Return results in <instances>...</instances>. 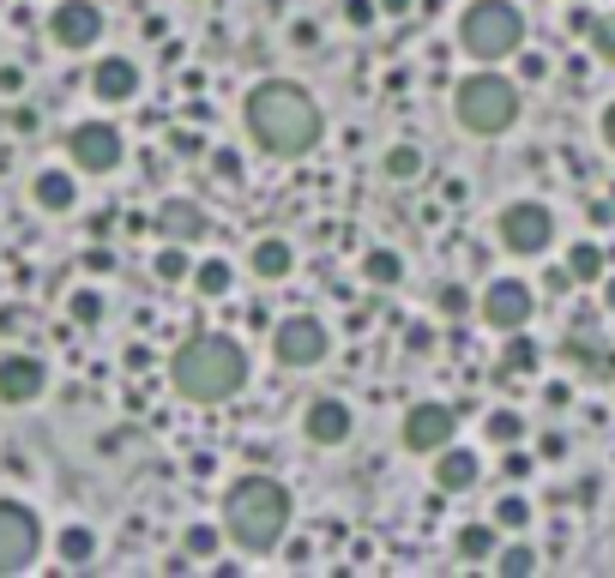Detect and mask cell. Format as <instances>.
Masks as SVG:
<instances>
[{"instance_id": "cell-31", "label": "cell", "mask_w": 615, "mask_h": 578, "mask_svg": "<svg viewBox=\"0 0 615 578\" xmlns=\"http://www.w3.org/2000/svg\"><path fill=\"white\" fill-rule=\"evenodd\" d=\"M66 313H73V325H103V296L97 290H73Z\"/></svg>"}, {"instance_id": "cell-36", "label": "cell", "mask_w": 615, "mask_h": 578, "mask_svg": "<svg viewBox=\"0 0 615 578\" xmlns=\"http://www.w3.org/2000/svg\"><path fill=\"white\" fill-rule=\"evenodd\" d=\"M519 78H525V85L550 78V61H543V54H531V49H519Z\"/></svg>"}, {"instance_id": "cell-39", "label": "cell", "mask_w": 615, "mask_h": 578, "mask_svg": "<svg viewBox=\"0 0 615 578\" xmlns=\"http://www.w3.org/2000/svg\"><path fill=\"white\" fill-rule=\"evenodd\" d=\"M0 90H7V97H13V90H25V73H19V66H0Z\"/></svg>"}, {"instance_id": "cell-25", "label": "cell", "mask_w": 615, "mask_h": 578, "mask_svg": "<svg viewBox=\"0 0 615 578\" xmlns=\"http://www.w3.org/2000/svg\"><path fill=\"white\" fill-rule=\"evenodd\" d=\"M230 283H236V271H230V259H206V266L194 271V290L206 302H223L230 296Z\"/></svg>"}, {"instance_id": "cell-10", "label": "cell", "mask_w": 615, "mask_h": 578, "mask_svg": "<svg viewBox=\"0 0 615 578\" xmlns=\"http://www.w3.org/2000/svg\"><path fill=\"white\" fill-rule=\"evenodd\" d=\"M531 313H537V290L525 278H495L483 290V320L495 332H519V325H531Z\"/></svg>"}, {"instance_id": "cell-8", "label": "cell", "mask_w": 615, "mask_h": 578, "mask_svg": "<svg viewBox=\"0 0 615 578\" xmlns=\"http://www.w3.org/2000/svg\"><path fill=\"white\" fill-rule=\"evenodd\" d=\"M37 549H42L37 513L19 506V501H0V573H25V566H37Z\"/></svg>"}, {"instance_id": "cell-3", "label": "cell", "mask_w": 615, "mask_h": 578, "mask_svg": "<svg viewBox=\"0 0 615 578\" xmlns=\"http://www.w3.org/2000/svg\"><path fill=\"white\" fill-rule=\"evenodd\" d=\"M170 380H175V392L194 398V404H223V398H236L242 385H248V349H242L230 332H199V337H187V344L175 349Z\"/></svg>"}, {"instance_id": "cell-17", "label": "cell", "mask_w": 615, "mask_h": 578, "mask_svg": "<svg viewBox=\"0 0 615 578\" xmlns=\"http://www.w3.org/2000/svg\"><path fill=\"white\" fill-rule=\"evenodd\" d=\"M158 235L163 242L194 247L199 235H206V211H199V199H163L158 206Z\"/></svg>"}, {"instance_id": "cell-23", "label": "cell", "mask_w": 615, "mask_h": 578, "mask_svg": "<svg viewBox=\"0 0 615 578\" xmlns=\"http://www.w3.org/2000/svg\"><path fill=\"white\" fill-rule=\"evenodd\" d=\"M362 278L380 283V290H393V283L405 278V259H398L393 247H368V254H362Z\"/></svg>"}, {"instance_id": "cell-40", "label": "cell", "mask_w": 615, "mask_h": 578, "mask_svg": "<svg viewBox=\"0 0 615 578\" xmlns=\"http://www.w3.org/2000/svg\"><path fill=\"white\" fill-rule=\"evenodd\" d=\"M405 344H410V349H429V344H434V332H429V325H410Z\"/></svg>"}, {"instance_id": "cell-7", "label": "cell", "mask_w": 615, "mask_h": 578, "mask_svg": "<svg viewBox=\"0 0 615 578\" xmlns=\"http://www.w3.org/2000/svg\"><path fill=\"white\" fill-rule=\"evenodd\" d=\"M555 242V218L550 206H537V199H513L507 211H501V247L519 259H537V254H550Z\"/></svg>"}, {"instance_id": "cell-41", "label": "cell", "mask_w": 615, "mask_h": 578, "mask_svg": "<svg viewBox=\"0 0 615 578\" xmlns=\"http://www.w3.org/2000/svg\"><path fill=\"white\" fill-rule=\"evenodd\" d=\"M525 470H531V458H525V452H513V446H507V476H513V482H519Z\"/></svg>"}, {"instance_id": "cell-26", "label": "cell", "mask_w": 615, "mask_h": 578, "mask_svg": "<svg viewBox=\"0 0 615 578\" xmlns=\"http://www.w3.org/2000/svg\"><path fill=\"white\" fill-rule=\"evenodd\" d=\"M218 549H223V530L218 525H187V537H182L187 561H218Z\"/></svg>"}, {"instance_id": "cell-24", "label": "cell", "mask_w": 615, "mask_h": 578, "mask_svg": "<svg viewBox=\"0 0 615 578\" xmlns=\"http://www.w3.org/2000/svg\"><path fill=\"white\" fill-rule=\"evenodd\" d=\"M495 549H501V525H465L458 530V554H465V561H495Z\"/></svg>"}, {"instance_id": "cell-27", "label": "cell", "mask_w": 615, "mask_h": 578, "mask_svg": "<svg viewBox=\"0 0 615 578\" xmlns=\"http://www.w3.org/2000/svg\"><path fill=\"white\" fill-rule=\"evenodd\" d=\"M380 169H386V181H417L422 175V151L417 145H393V151L380 157Z\"/></svg>"}, {"instance_id": "cell-35", "label": "cell", "mask_w": 615, "mask_h": 578, "mask_svg": "<svg viewBox=\"0 0 615 578\" xmlns=\"http://www.w3.org/2000/svg\"><path fill=\"white\" fill-rule=\"evenodd\" d=\"M344 19H350L356 30H368L380 19V7H374V0H344Z\"/></svg>"}, {"instance_id": "cell-18", "label": "cell", "mask_w": 615, "mask_h": 578, "mask_svg": "<svg viewBox=\"0 0 615 578\" xmlns=\"http://www.w3.org/2000/svg\"><path fill=\"white\" fill-rule=\"evenodd\" d=\"M30 199H37L42 211H73V199H79V181L66 175V169H42V175L30 181Z\"/></svg>"}, {"instance_id": "cell-15", "label": "cell", "mask_w": 615, "mask_h": 578, "mask_svg": "<svg viewBox=\"0 0 615 578\" xmlns=\"http://www.w3.org/2000/svg\"><path fill=\"white\" fill-rule=\"evenodd\" d=\"M477 476H483L477 452L453 446V440H446V446L434 452V489H441V494H465V489H477Z\"/></svg>"}, {"instance_id": "cell-6", "label": "cell", "mask_w": 615, "mask_h": 578, "mask_svg": "<svg viewBox=\"0 0 615 578\" xmlns=\"http://www.w3.org/2000/svg\"><path fill=\"white\" fill-rule=\"evenodd\" d=\"M327 349H332V337H327V325H320L315 313H290V320H278V332H272V361L278 368H320Z\"/></svg>"}, {"instance_id": "cell-33", "label": "cell", "mask_w": 615, "mask_h": 578, "mask_svg": "<svg viewBox=\"0 0 615 578\" xmlns=\"http://www.w3.org/2000/svg\"><path fill=\"white\" fill-rule=\"evenodd\" d=\"M531 566H537V554L525 549V542H507V549H495V573L519 578V573H531Z\"/></svg>"}, {"instance_id": "cell-22", "label": "cell", "mask_w": 615, "mask_h": 578, "mask_svg": "<svg viewBox=\"0 0 615 578\" xmlns=\"http://www.w3.org/2000/svg\"><path fill=\"white\" fill-rule=\"evenodd\" d=\"M54 554H61V566H85L97 554V530L91 525H66L61 537H54Z\"/></svg>"}, {"instance_id": "cell-38", "label": "cell", "mask_w": 615, "mask_h": 578, "mask_svg": "<svg viewBox=\"0 0 615 578\" xmlns=\"http://www.w3.org/2000/svg\"><path fill=\"white\" fill-rule=\"evenodd\" d=\"M567 30H574V37H586V30H591V13H586V7H567Z\"/></svg>"}, {"instance_id": "cell-19", "label": "cell", "mask_w": 615, "mask_h": 578, "mask_svg": "<svg viewBox=\"0 0 615 578\" xmlns=\"http://www.w3.org/2000/svg\"><path fill=\"white\" fill-rule=\"evenodd\" d=\"M254 271H260V278H290V271H296V247H290L284 235L254 242Z\"/></svg>"}, {"instance_id": "cell-28", "label": "cell", "mask_w": 615, "mask_h": 578, "mask_svg": "<svg viewBox=\"0 0 615 578\" xmlns=\"http://www.w3.org/2000/svg\"><path fill=\"white\" fill-rule=\"evenodd\" d=\"M151 271H158L163 283H182L187 271H194V259H187V247H182V242H163V247H158V259H151Z\"/></svg>"}, {"instance_id": "cell-4", "label": "cell", "mask_w": 615, "mask_h": 578, "mask_svg": "<svg viewBox=\"0 0 615 578\" xmlns=\"http://www.w3.org/2000/svg\"><path fill=\"white\" fill-rule=\"evenodd\" d=\"M453 115L465 133H477V139H495V133H507L513 121H519V85L501 73H471L458 78L453 90Z\"/></svg>"}, {"instance_id": "cell-44", "label": "cell", "mask_w": 615, "mask_h": 578, "mask_svg": "<svg viewBox=\"0 0 615 578\" xmlns=\"http://www.w3.org/2000/svg\"><path fill=\"white\" fill-rule=\"evenodd\" d=\"M380 13H393V19H398V13H410V0H380Z\"/></svg>"}, {"instance_id": "cell-37", "label": "cell", "mask_w": 615, "mask_h": 578, "mask_svg": "<svg viewBox=\"0 0 615 578\" xmlns=\"http://www.w3.org/2000/svg\"><path fill=\"white\" fill-rule=\"evenodd\" d=\"M211 169H218L223 181H236V175H242V157H236V151H218V157H211Z\"/></svg>"}, {"instance_id": "cell-34", "label": "cell", "mask_w": 615, "mask_h": 578, "mask_svg": "<svg viewBox=\"0 0 615 578\" xmlns=\"http://www.w3.org/2000/svg\"><path fill=\"white\" fill-rule=\"evenodd\" d=\"M586 42H591V54H598V61H615V13H603V19H591V30H586Z\"/></svg>"}, {"instance_id": "cell-30", "label": "cell", "mask_w": 615, "mask_h": 578, "mask_svg": "<svg viewBox=\"0 0 615 578\" xmlns=\"http://www.w3.org/2000/svg\"><path fill=\"white\" fill-rule=\"evenodd\" d=\"M495 525L501 530H525L531 525V501H525V494H501L495 501Z\"/></svg>"}, {"instance_id": "cell-12", "label": "cell", "mask_w": 615, "mask_h": 578, "mask_svg": "<svg viewBox=\"0 0 615 578\" xmlns=\"http://www.w3.org/2000/svg\"><path fill=\"white\" fill-rule=\"evenodd\" d=\"M49 37L61 42V49L85 54L97 37H103V7H91V0H61L49 19Z\"/></svg>"}, {"instance_id": "cell-2", "label": "cell", "mask_w": 615, "mask_h": 578, "mask_svg": "<svg viewBox=\"0 0 615 578\" xmlns=\"http://www.w3.org/2000/svg\"><path fill=\"white\" fill-rule=\"evenodd\" d=\"M290 489L266 470H248L223 489V537L248 554H272L290 537Z\"/></svg>"}, {"instance_id": "cell-45", "label": "cell", "mask_w": 615, "mask_h": 578, "mask_svg": "<svg viewBox=\"0 0 615 578\" xmlns=\"http://www.w3.org/2000/svg\"><path fill=\"white\" fill-rule=\"evenodd\" d=\"M603 308L615 313V278H603Z\"/></svg>"}, {"instance_id": "cell-9", "label": "cell", "mask_w": 615, "mask_h": 578, "mask_svg": "<svg viewBox=\"0 0 615 578\" xmlns=\"http://www.w3.org/2000/svg\"><path fill=\"white\" fill-rule=\"evenodd\" d=\"M66 157H73V169H85V175H115L121 169V133L109 127V121H79V127L66 133Z\"/></svg>"}, {"instance_id": "cell-42", "label": "cell", "mask_w": 615, "mask_h": 578, "mask_svg": "<svg viewBox=\"0 0 615 578\" xmlns=\"http://www.w3.org/2000/svg\"><path fill=\"white\" fill-rule=\"evenodd\" d=\"M537 452H543V458H562L567 440H562V434H543V446H537Z\"/></svg>"}, {"instance_id": "cell-21", "label": "cell", "mask_w": 615, "mask_h": 578, "mask_svg": "<svg viewBox=\"0 0 615 578\" xmlns=\"http://www.w3.org/2000/svg\"><path fill=\"white\" fill-rule=\"evenodd\" d=\"M537 361H543V349L525 337V325L519 332H507V344H501V380H513V373H537Z\"/></svg>"}, {"instance_id": "cell-32", "label": "cell", "mask_w": 615, "mask_h": 578, "mask_svg": "<svg viewBox=\"0 0 615 578\" xmlns=\"http://www.w3.org/2000/svg\"><path fill=\"white\" fill-rule=\"evenodd\" d=\"M434 308H441L446 320H465V313H471V290H465V283H441V290H434Z\"/></svg>"}, {"instance_id": "cell-14", "label": "cell", "mask_w": 615, "mask_h": 578, "mask_svg": "<svg viewBox=\"0 0 615 578\" xmlns=\"http://www.w3.org/2000/svg\"><path fill=\"white\" fill-rule=\"evenodd\" d=\"M91 90H97V103H133L139 66H133L127 54H103V61L91 66Z\"/></svg>"}, {"instance_id": "cell-11", "label": "cell", "mask_w": 615, "mask_h": 578, "mask_svg": "<svg viewBox=\"0 0 615 578\" xmlns=\"http://www.w3.org/2000/svg\"><path fill=\"white\" fill-rule=\"evenodd\" d=\"M453 434H458V410H453V404H417V410H405V428H398L405 452H417V458H422V452L434 458Z\"/></svg>"}, {"instance_id": "cell-20", "label": "cell", "mask_w": 615, "mask_h": 578, "mask_svg": "<svg viewBox=\"0 0 615 578\" xmlns=\"http://www.w3.org/2000/svg\"><path fill=\"white\" fill-rule=\"evenodd\" d=\"M603 271H610V254H603L598 242H574L567 247V278L574 283H603Z\"/></svg>"}, {"instance_id": "cell-5", "label": "cell", "mask_w": 615, "mask_h": 578, "mask_svg": "<svg viewBox=\"0 0 615 578\" xmlns=\"http://www.w3.org/2000/svg\"><path fill=\"white\" fill-rule=\"evenodd\" d=\"M525 37V19L513 0H471L465 19H458V49L471 61H507Z\"/></svg>"}, {"instance_id": "cell-43", "label": "cell", "mask_w": 615, "mask_h": 578, "mask_svg": "<svg viewBox=\"0 0 615 578\" xmlns=\"http://www.w3.org/2000/svg\"><path fill=\"white\" fill-rule=\"evenodd\" d=\"M603 145H610V151H615V103L603 109Z\"/></svg>"}, {"instance_id": "cell-29", "label": "cell", "mask_w": 615, "mask_h": 578, "mask_svg": "<svg viewBox=\"0 0 615 578\" xmlns=\"http://www.w3.org/2000/svg\"><path fill=\"white\" fill-rule=\"evenodd\" d=\"M483 434L495 440V446H519V440H525V416H519V410H495V416L483 422Z\"/></svg>"}, {"instance_id": "cell-13", "label": "cell", "mask_w": 615, "mask_h": 578, "mask_svg": "<svg viewBox=\"0 0 615 578\" xmlns=\"http://www.w3.org/2000/svg\"><path fill=\"white\" fill-rule=\"evenodd\" d=\"M42 392H49V368L37 356H25V349L0 356V404H37Z\"/></svg>"}, {"instance_id": "cell-46", "label": "cell", "mask_w": 615, "mask_h": 578, "mask_svg": "<svg viewBox=\"0 0 615 578\" xmlns=\"http://www.w3.org/2000/svg\"><path fill=\"white\" fill-rule=\"evenodd\" d=\"M610 199H615V193H610Z\"/></svg>"}, {"instance_id": "cell-16", "label": "cell", "mask_w": 615, "mask_h": 578, "mask_svg": "<svg viewBox=\"0 0 615 578\" xmlns=\"http://www.w3.org/2000/svg\"><path fill=\"white\" fill-rule=\"evenodd\" d=\"M302 428H308L315 446H344V440H350V404L315 398V404H308V416H302Z\"/></svg>"}, {"instance_id": "cell-1", "label": "cell", "mask_w": 615, "mask_h": 578, "mask_svg": "<svg viewBox=\"0 0 615 578\" xmlns=\"http://www.w3.org/2000/svg\"><path fill=\"white\" fill-rule=\"evenodd\" d=\"M248 133L272 157H302L320 145V103L290 78H260L248 90Z\"/></svg>"}]
</instances>
